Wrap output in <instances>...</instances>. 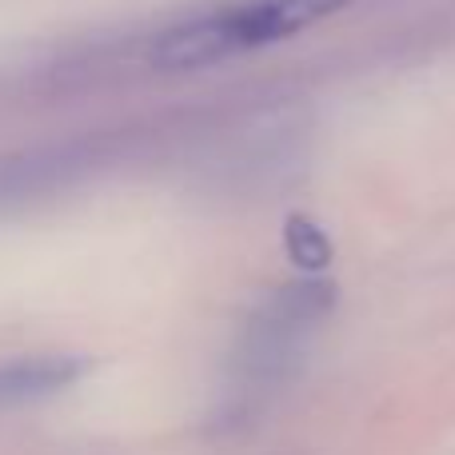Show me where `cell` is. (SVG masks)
I'll list each match as a JSON object with an SVG mask.
<instances>
[{
  "label": "cell",
  "mask_w": 455,
  "mask_h": 455,
  "mask_svg": "<svg viewBox=\"0 0 455 455\" xmlns=\"http://www.w3.org/2000/svg\"><path fill=\"white\" fill-rule=\"evenodd\" d=\"M328 307V296L320 288H283L272 304L259 307V315L248 328L243 360L256 376H272L283 360L299 347V331L312 328L320 312Z\"/></svg>",
  "instance_id": "obj_2"
},
{
  "label": "cell",
  "mask_w": 455,
  "mask_h": 455,
  "mask_svg": "<svg viewBox=\"0 0 455 455\" xmlns=\"http://www.w3.org/2000/svg\"><path fill=\"white\" fill-rule=\"evenodd\" d=\"M344 4L347 0H248L240 8H220V12L196 16V20L160 32L152 44V64L164 72L208 68L228 56L296 36V32L328 20Z\"/></svg>",
  "instance_id": "obj_1"
},
{
  "label": "cell",
  "mask_w": 455,
  "mask_h": 455,
  "mask_svg": "<svg viewBox=\"0 0 455 455\" xmlns=\"http://www.w3.org/2000/svg\"><path fill=\"white\" fill-rule=\"evenodd\" d=\"M84 371L88 360H80V355H32V360L24 355V360L0 363V411L64 392Z\"/></svg>",
  "instance_id": "obj_3"
}]
</instances>
